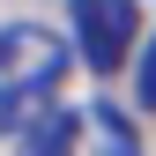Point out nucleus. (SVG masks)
<instances>
[{
	"label": "nucleus",
	"mask_w": 156,
	"mask_h": 156,
	"mask_svg": "<svg viewBox=\"0 0 156 156\" xmlns=\"http://www.w3.org/2000/svg\"><path fill=\"white\" fill-rule=\"evenodd\" d=\"M67 82V45L45 23H8L0 30V134L30 126Z\"/></svg>",
	"instance_id": "1"
},
{
	"label": "nucleus",
	"mask_w": 156,
	"mask_h": 156,
	"mask_svg": "<svg viewBox=\"0 0 156 156\" xmlns=\"http://www.w3.org/2000/svg\"><path fill=\"white\" fill-rule=\"evenodd\" d=\"M23 156H141V141L112 104H67V112L30 119Z\"/></svg>",
	"instance_id": "2"
},
{
	"label": "nucleus",
	"mask_w": 156,
	"mask_h": 156,
	"mask_svg": "<svg viewBox=\"0 0 156 156\" xmlns=\"http://www.w3.org/2000/svg\"><path fill=\"white\" fill-rule=\"evenodd\" d=\"M67 8H74V45H82L89 74L126 67L134 37H141V8L134 0H67Z\"/></svg>",
	"instance_id": "3"
},
{
	"label": "nucleus",
	"mask_w": 156,
	"mask_h": 156,
	"mask_svg": "<svg viewBox=\"0 0 156 156\" xmlns=\"http://www.w3.org/2000/svg\"><path fill=\"white\" fill-rule=\"evenodd\" d=\"M134 89H141V104L156 112V37H149V52H141V74H134Z\"/></svg>",
	"instance_id": "4"
}]
</instances>
